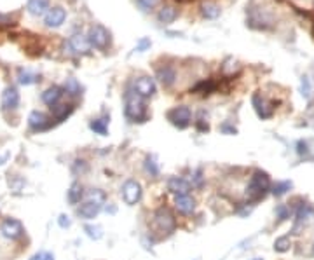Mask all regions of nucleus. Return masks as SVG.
<instances>
[{
    "label": "nucleus",
    "instance_id": "4be33fe9",
    "mask_svg": "<svg viewBox=\"0 0 314 260\" xmlns=\"http://www.w3.org/2000/svg\"><path fill=\"white\" fill-rule=\"evenodd\" d=\"M201 14L206 19H216L220 16V7L213 2H204L203 6H201Z\"/></svg>",
    "mask_w": 314,
    "mask_h": 260
},
{
    "label": "nucleus",
    "instance_id": "7c9ffc66",
    "mask_svg": "<svg viewBox=\"0 0 314 260\" xmlns=\"http://www.w3.org/2000/svg\"><path fill=\"white\" fill-rule=\"evenodd\" d=\"M89 127H91L95 133L102 135V137H105V135L108 133L107 129V121H103V119H96V121H91V124H89Z\"/></svg>",
    "mask_w": 314,
    "mask_h": 260
},
{
    "label": "nucleus",
    "instance_id": "393cba45",
    "mask_svg": "<svg viewBox=\"0 0 314 260\" xmlns=\"http://www.w3.org/2000/svg\"><path fill=\"white\" fill-rule=\"evenodd\" d=\"M271 189H273V191H271V192H273L274 196H276V197H281V196H285V194L288 192L290 189H292V182H290V180L276 182V184H274Z\"/></svg>",
    "mask_w": 314,
    "mask_h": 260
},
{
    "label": "nucleus",
    "instance_id": "4c0bfd02",
    "mask_svg": "<svg viewBox=\"0 0 314 260\" xmlns=\"http://www.w3.org/2000/svg\"><path fill=\"white\" fill-rule=\"evenodd\" d=\"M70 216L68 215H60L58 216V226H60L61 229H68L70 227Z\"/></svg>",
    "mask_w": 314,
    "mask_h": 260
},
{
    "label": "nucleus",
    "instance_id": "a878e982",
    "mask_svg": "<svg viewBox=\"0 0 314 260\" xmlns=\"http://www.w3.org/2000/svg\"><path fill=\"white\" fill-rule=\"evenodd\" d=\"M290 248H292V239H290V236H281V238H278L276 241H274V250H276L278 253H285Z\"/></svg>",
    "mask_w": 314,
    "mask_h": 260
},
{
    "label": "nucleus",
    "instance_id": "4468645a",
    "mask_svg": "<svg viewBox=\"0 0 314 260\" xmlns=\"http://www.w3.org/2000/svg\"><path fill=\"white\" fill-rule=\"evenodd\" d=\"M168 189L174 196H187V194L191 192V184L180 177H173V178H169V182H168Z\"/></svg>",
    "mask_w": 314,
    "mask_h": 260
},
{
    "label": "nucleus",
    "instance_id": "7ed1b4c3",
    "mask_svg": "<svg viewBox=\"0 0 314 260\" xmlns=\"http://www.w3.org/2000/svg\"><path fill=\"white\" fill-rule=\"evenodd\" d=\"M154 224H156L159 231L166 232V234H169V232H173L176 229V219H174L171 209L166 206L156 209V213H154Z\"/></svg>",
    "mask_w": 314,
    "mask_h": 260
},
{
    "label": "nucleus",
    "instance_id": "c9c22d12",
    "mask_svg": "<svg viewBox=\"0 0 314 260\" xmlns=\"http://www.w3.org/2000/svg\"><path fill=\"white\" fill-rule=\"evenodd\" d=\"M276 216L279 220H288L290 219V206H286V204H279L276 208Z\"/></svg>",
    "mask_w": 314,
    "mask_h": 260
},
{
    "label": "nucleus",
    "instance_id": "39448f33",
    "mask_svg": "<svg viewBox=\"0 0 314 260\" xmlns=\"http://www.w3.org/2000/svg\"><path fill=\"white\" fill-rule=\"evenodd\" d=\"M168 121L173 124L174 127H178V129H185V127L191 124L192 121V112L189 107H174L173 110L168 112Z\"/></svg>",
    "mask_w": 314,
    "mask_h": 260
},
{
    "label": "nucleus",
    "instance_id": "20e7f679",
    "mask_svg": "<svg viewBox=\"0 0 314 260\" xmlns=\"http://www.w3.org/2000/svg\"><path fill=\"white\" fill-rule=\"evenodd\" d=\"M87 38L93 48L102 49V51L110 46V33H108V30L102 25H93L91 28H89Z\"/></svg>",
    "mask_w": 314,
    "mask_h": 260
},
{
    "label": "nucleus",
    "instance_id": "473e14b6",
    "mask_svg": "<svg viewBox=\"0 0 314 260\" xmlns=\"http://www.w3.org/2000/svg\"><path fill=\"white\" fill-rule=\"evenodd\" d=\"M239 63H236L234 60H227L226 63H223V67H222V72L226 73V75H234V73H238L239 72Z\"/></svg>",
    "mask_w": 314,
    "mask_h": 260
},
{
    "label": "nucleus",
    "instance_id": "a18cd8bd",
    "mask_svg": "<svg viewBox=\"0 0 314 260\" xmlns=\"http://www.w3.org/2000/svg\"><path fill=\"white\" fill-rule=\"evenodd\" d=\"M30 260H44V255H42V253H37V255H33V257L30 258Z\"/></svg>",
    "mask_w": 314,
    "mask_h": 260
},
{
    "label": "nucleus",
    "instance_id": "6e6552de",
    "mask_svg": "<svg viewBox=\"0 0 314 260\" xmlns=\"http://www.w3.org/2000/svg\"><path fill=\"white\" fill-rule=\"evenodd\" d=\"M133 91L142 96V98H150V96L156 95V82H154V79H150V77L142 75V77H138V79H134Z\"/></svg>",
    "mask_w": 314,
    "mask_h": 260
},
{
    "label": "nucleus",
    "instance_id": "c85d7f7f",
    "mask_svg": "<svg viewBox=\"0 0 314 260\" xmlns=\"http://www.w3.org/2000/svg\"><path fill=\"white\" fill-rule=\"evenodd\" d=\"M215 89H216V84L213 82V80H203V82L197 84L192 91L194 93H203V95H209V93H213Z\"/></svg>",
    "mask_w": 314,
    "mask_h": 260
},
{
    "label": "nucleus",
    "instance_id": "0eeeda50",
    "mask_svg": "<svg viewBox=\"0 0 314 260\" xmlns=\"http://www.w3.org/2000/svg\"><path fill=\"white\" fill-rule=\"evenodd\" d=\"M67 48L70 49V53L72 54H87L89 49H91L93 46H91V42H89L87 35L75 33V35H72V37L68 38Z\"/></svg>",
    "mask_w": 314,
    "mask_h": 260
},
{
    "label": "nucleus",
    "instance_id": "aec40b11",
    "mask_svg": "<svg viewBox=\"0 0 314 260\" xmlns=\"http://www.w3.org/2000/svg\"><path fill=\"white\" fill-rule=\"evenodd\" d=\"M18 80H19V84H23V86H30V84L38 82V75L28 68H19L18 70Z\"/></svg>",
    "mask_w": 314,
    "mask_h": 260
},
{
    "label": "nucleus",
    "instance_id": "dca6fc26",
    "mask_svg": "<svg viewBox=\"0 0 314 260\" xmlns=\"http://www.w3.org/2000/svg\"><path fill=\"white\" fill-rule=\"evenodd\" d=\"M19 105V93L16 88H6L2 93V108L4 110H13Z\"/></svg>",
    "mask_w": 314,
    "mask_h": 260
},
{
    "label": "nucleus",
    "instance_id": "2f4dec72",
    "mask_svg": "<svg viewBox=\"0 0 314 260\" xmlns=\"http://www.w3.org/2000/svg\"><path fill=\"white\" fill-rule=\"evenodd\" d=\"M300 88H302V96H304L305 100H309L312 96V84H311V79H309L307 75L302 77L300 80Z\"/></svg>",
    "mask_w": 314,
    "mask_h": 260
},
{
    "label": "nucleus",
    "instance_id": "a211bd4d",
    "mask_svg": "<svg viewBox=\"0 0 314 260\" xmlns=\"http://www.w3.org/2000/svg\"><path fill=\"white\" fill-rule=\"evenodd\" d=\"M157 79L164 88H169V86H173L174 80H176V72H174V68L171 67H162L157 70Z\"/></svg>",
    "mask_w": 314,
    "mask_h": 260
},
{
    "label": "nucleus",
    "instance_id": "ddd939ff",
    "mask_svg": "<svg viewBox=\"0 0 314 260\" xmlns=\"http://www.w3.org/2000/svg\"><path fill=\"white\" fill-rule=\"evenodd\" d=\"M28 126L35 131H44L51 126V122H49V117L44 112L33 110L32 114L28 115Z\"/></svg>",
    "mask_w": 314,
    "mask_h": 260
},
{
    "label": "nucleus",
    "instance_id": "79ce46f5",
    "mask_svg": "<svg viewBox=\"0 0 314 260\" xmlns=\"http://www.w3.org/2000/svg\"><path fill=\"white\" fill-rule=\"evenodd\" d=\"M149 46H150V40H142V42H140V44L137 46V49H134V51L142 53L143 49H145V48H149Z\"/></svg>",
    "mask_w": 314,
    "mask_h": 260
},
{
    "label": "nucleus",
    "instance_id": "9b49d317",
    "mask_svg": "<svg viewBox=\"0 0 314 260\" xmlns=\"http://www.w3.org/2000/svg\"><path fill=\"white\" fill-rule=\"evenodd\" d=\"M65 19H67L65 9H61V7H53V9H49L48 14H46L44 23L48 28H58V26L63 25Z\"/></svg>",
    "mask_w": 314,
    "mask_h": 260
},
{
    "label": "nucleus",
    "instance_id": "09e8293b",
    "mask_svg": "<svg viewBox=\"0 0 314 260\" xmlns=\"http://www.w3.org/2000/svg\"><path fill=\"white\" fill-rule=\"evenodd\" d=\"M312 255H314V243H312Z\"/></svg>",
    "mask_w": 314,
    "mask_h": 260
},
{
    "label": "nucleus",
    "instance_id": "bb28decb",
    "mask_svg": "<svg viewBox=\"0 0 314 260\" xmlns=\"http://www.w3.org/2000/svg\"><path fill=\"white\" fill-rule=\"evenodd\" d=\"M73 112V105H61V107H54V117L56 121H65L70 114Z\"/></svg>",
    "mask_w": 314,
    "mask_h": 260
},
{
    "label": "nucleus",
    "instance_id": "58836bf2",
    "mask_svg": "<svg viewBox=\"0 0 314 260\" xmlns=\"http://www.w3.org/2000/svg\"><path fill=\"white\" fill-rule=\"evenodd\" d=\"M194 185H196V187H203V171H201V169H197V171L194 173Z\"/></svg>",
    "mask_w": 314,
    "mask_h": 260
},
{
    "label": "nucleus",
    "instance_id": "f257e3e1",
    "mask_svg": "<svg viewBox=\"0 0 314 260\" xmlns=\"http://www.w3.org/2000/svg\"><path fill=\"white\" fill-rule=\"evenodd\" d=\"M124 112L131 122H145L147 121V107L145 102L134 91L126 93V102H124Z\"/></svg>",
    "mask_w": 314,
    "mask_h": 260
},
{
    "label": "nucleus",
    "instance_id": "37998d69",
    "mask_svg": "<svg viewBox=\"0 0 314 260\" xmlns=\"http://www.w3.org/2000/svg\"><path fill=\"white\" fill-rule=\"evenodd\" d=\"M42 255H44V260H54V255L49 253V251H46V253H42Z\"/></svg>",
    "mask_w": 314,
    "mask_h": 260
},
{
    "label": "nucleus",
    "instance_id": "f8f14e48",
    "mask_svg": "<svg viewBox=\"0 0 314 260\" xmlns=\"http://www.w3.org/2000/svg\"><path fill=\"white\" fill-rule=\"evenodd\" d=\"M100 211H102V204L95 203V201H86V203L80 204V206L77 208V215H79L80 219H84V220L96 219Z\"/></svg>",
    "mask_w": 314,
    "mask_h": 260
},
{
    "label": "nucleus",
    "instance_id": "b1692460",
    "mask_svg": "<svg viewBox=\"0 0 314 260\" xmlns=\"http://www.w3.org/2000/svg\"><path fill=\"white\" fill-rule=\"evenodd\" d=\"M84 192H82V185L80 184H72V187L68 189V203L70 204H77L80 203Z\"/></svg>",
    "mask_w": 314,
    "mask_h": 260
},
{
    "label": "nucleus",
    "instance_id": "49530a36",
    "mask_svg": "<svg viewBox=\"0 0 314 260\" xmlns=\"http://www.w3.org/2000/svg\"><path fill=\"white\" fill-rule=\"evenodd\" d=\"M0 21H2V23H7V16H2V14H0Z\"/></svg>",
    "mask_w": 314,
    "mask_h": 260
},
{
    "label": "nucleus",
    "instance_id": "9d476101",
    "mask_svg": "<svg viewBox=\"0 0 314 260\" xmlns=\"http://www.w3.org/2000/svg\"><path fill=\"white\" fill-rule=\"evenodd\" d=\"M251 103H253L255 107V112L258 114V117L260 119H269L273 117L274 114V103L267 102L265 98H263L262 95H253V98H251Z\"/></svg>",
    "mask_w": 314,
    "mask_h": 260
},
{
    "label": "nucleus",
    "instance_id": "a19ab883",
    "mask_svg": "<svg viewBox=\"0 0 314 260\" xmlns=\"http://www.w3.org/2000/svg\"><path fill=\"white\" fill-rule=\"evenodd\" d=\"M86 168H87V166H86V162H84V161H75L73 171H79V169H80V171H86Z\"/></svg>",
    "mask_w": 314,
    "mask_h": 260
},
{
    "label": "nucleus",
    "instance_id": "412c9836",
    "mask_svg": "<svg viewBox=\"0 0 314 260\" xmlns=\"http://www.w3.org/2000/svg\"><path fill=\"white\" fill-rule=\"evenodd\" d=\"M176 16H178V13L173 6H164L157 14L159 21H161L162 25H169V23H173L174 19H176Z\"/></svg>",
    "mask_w": 314,
    "mask_h": 260
},
{
    "label": "nucleus",
    "instance_id": "5701e85b",
    "mask_svg": "<svg viewBox=\"0 0 314 260\" xmlns=\"http://www.w3.org/2000/svg\"><path fill=\"white\" fill-rule=\"evenodd\" d=\"M312 213H314V208L309 203L300 204V206L297 208V213H295L297 224H302V222H305V220H309L312 216Z\"/></svg>",
    "mask_w": 314,
    "mask_h": 260
},
{
    "label": "nucleus",
    "instance_id": "2eb2a0df",
    "mask_svg": "<svg viewBox=\"0 0 314 260\" xmlns=\"http://www.w3.org/2000/svg\"><path fill=\"white\" fill-rule=\"evenodd\" d=\"M174 206H176V209L182 215H191L196 209V199L189 196V194L187 196H176L174 197Z\"/></svg>",
    "mask_w": 314,
    "mask_h": 260
},
{
    "label": "nucleus",
    "instance_id": "de8ad7c7",
    "mask_svg": "<svg viewBox=\"0 0 314 260\" xmlns=\"http://www.w3.org/2000/svg\"><path fill=\"white\" fill-rule=\"evenodd\" d=\"M253 260H263V258H260V257H257V258H253Z\"/></svg>",
    "mask_w": 314,
    "mask_h": 260
},
{
    "label": "nucleus",
    "instance_id": "c03bdc74",
    "mask_svg": "<svg viewBox=\"0 0 314 260\" xmlns=\"http://www.w3.org/2000/svg\"><path fill=\"white\" fill-rule=\"evenodd\" d=\"M222 131H229V133H232V135L236 133V129H234V127H229V126H222Z\"/></svg>",
    "mask_w": 314,
    "mask_h": 260
},
{
    "label": "nucleus",
    "instance_id": "cd10ccee",
    "mask_svg": "<svg viewBox=\"0 0 314 260\" xmlns=\"http://www.w3.org/2000/svg\"><path fill=\"white\" fill-rule=\"evenodd\" d=\"M65 91H67L70 96H77V95H80L82 88H80L79 80L70 77V79H67V82H65Z\"/></svg>",
    "mask_w": 314,
    "mask_h": 260
},
{
    "label": "nucleus",
    "instance_id": "6ab92c4d",
    "mask_svg": "<svg viewBox=\"0 0 314 260\" xmlns=\"http://www.w3.org/2000/svg\"><path fill=\"white\" fill-rule=\"evenodd\" d=\"M49 0H28V13L32 16H42L48 14Z\"/></svg>",
    "mask_w": 314,
    "mask_h": 260
},
{
    "label": "nucleus",
    "instance_id": "f3484780",
    "mask_svg": "<svg viewBox=\"0 0 314 260\" xmlns=\"http://www.w3.org/2000/svg\"><path fill=\"white\" fill-rule=\"evenodd\" d=\"M61 96H63V89L58 86H53L42 93V102L46 105H49V107H54V105L61 100Z\"/></svg>",
    "mask_w": 314,
    "mask_h": 260
},
{
    "label": "nucleus",
    "instance_id": "f704fd0d",
    "mask_svg": "<svg viewBox=\"0 0 314 260\" xmlns=\"http://www.w3.org/2000/svg\"><path fill=\"white\" fill-rule=\"evenodd\" d=\"M87 201H95V203L103 204L105 203V192H102L100 189H93V191L89 192V199Z\"/></svg>",
    "mask_w": 314,
    "mask_h": 260
},
{
    "label": "nucleus",
    "instance_id": "1a4fd4ad",
    "mask_svg": "<svg viewBox=\"0 0 314 260\" xmlns=\"http://www.w3.org/2000/svg\"><path fill=\"white\" fill-rule=\"evenodd\" d=\"M0 231H2V234L9 239H19L25 234V227H23V224L16 219L4 220L2 226H0Z\"/></svg>",
    "mask_w": 314,
    "mask_h": 260
},
{
    "label": "nucleus",
    "instance_id": "c756f323",
    "mask_svg": "<svg viewBox=\"0 0 314 260\" xmlns=\"http://www.w3.org/2000/svg\"><path fill=\"white\" fill-rule=\"evenodd\" d=\"M84 231H86V234L91 239H95V241L103 238V229L100 226H89V224H86V226H84Z\"/></svg>",
    "mask_w": 314,
    "mask_h": 260
},
{
    "label": "nucleus",
    "instance_id": "72a5a7b5",
    "mask_svg": "<svg viewBox=\"0 0 314 260\" xmlns=\"http://www.w3.org/2000/svg\"><path fill=\"white\" fill-rule=\"evenodd\" d=\"M145 171L150 175V177H157L159 175V166L154 157H147L145 159Z\"/></svg>",
    "mask_w": 314,
    "mask_h": 260
},
{
    "label": "nucleus",
    "instance_id": "f03ea898",
    "mask_svg": "<svg viewBox=\"0 0 314 260\" xmlns=\"http://www.w3.org/2000/svg\"><path fill=\"white\" fill-rule=\"evenodd\" d=\"M271 178L265 171L257 169L250 178V184H248L246 194L250 201H260L262 197H265V194L271 191Z\"/></svg>",
    "mask_w": 314,
    "mask_h": 260
},
{
    "label": "nucleus",
    "instance_id": "e433bc0d",
    "mask_svg": "<svg viewBox=\"0 0 314 260\" xmlns=\"http://www.w3.org/2000/svg\"><path fill=\"white\" fill-rule=\"evenodd\" d=\"M159 2H161V0H137V4L143 11H152Z\"/></svg>",
    "mask_w": 314,
    "mask_h": 260
},
{
    "label": "nucleus",
    "instance_id": "ea45409f",
    "mask_svg": "<svg viewBox=\"0 0 314 260\" xmlns=\"http://www.w3.org/2000/svg\"><path fill=\"white\" fill-rule=\"evenodd\" d=\"M297 152L300 154V156H305V154H309L307 143H305V142H298L297 143Z\"/></svg>",
    "mask_w": 314,
    "mask_h": 260
},
{
    "label": "nucleus",
    "instance_id": "423d86ee",
    "mask_svg": "<svg viewBox=\"0 0 314 260\" xmlns=\"http://www.w3.org/2000/svg\"><path fill=\"white\" fill-rule=\"evenodd\" d=\"M121 194H122L124 203L133 206V204H137L138 201L142 199L143 191H142V185H140L137 180H127V182H124Z\"/></svg>",
    "mask_w": 314,
    "mask_h": 260
}]
</instances>
